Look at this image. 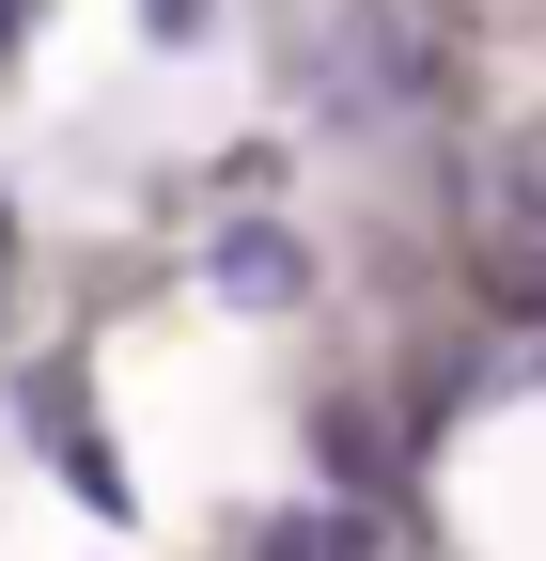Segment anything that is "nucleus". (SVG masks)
<instances>
[{
  "instance_id": "1",
  "label": "nucleus",
  "mask_w": 546,
  "mask_h": 561,
  "mask_svg": "<svg viewBox=\"0 0 546 561\" xmlns=\"http://www.w3.org/2000/svg\"><path fill=\"white\" fill-rule=\"evenodd\" d=\"M453 94V16L437 0H360L344 16V47H328V110H437Z\"/></svg>"
},
{
  "instance_id": "6",
  "label": "nucleus",
  "mask_w": 546,
  "mask_h": 561,
  "mask_svg": "<svg viewBox=\"0 0 546 561\" xmlns=\"http://www.w3.org/2000/svg\"><path fill=\"white\" fill-rule=\"evenodd\" d=\"M0 234H16V203H0Z\"/></svg>"
},
{
  "instance_id": "2",
  "label": "nucleus",
  "mask_w": 546,
  "mask_h": 561,
  "mask_svg": "<svg viewBox=\"0 0 546 561\" xmlns=\"http://www.w3.org/2000/svg\"><path fill=\"white\" fill-rule=\"evenodd\" d=\"M203 297H235V312H297V297H312V250H297L282 219H219V234H203Z\"/></svg>"
},
{
  "instance_id": "4",
  "label": "nucleus",
  "mask_w": 546,
  "mask_h": 561,
  "mask_svg": "<svg viewBox=\"0 0 546 561\" xmlns=\"http://www.w3.org/2000/svg\"><path fill=\"white\" fill-rule=\"evenodd\" d=\"M141 16H157V32H172V47H187V32H203V16H219V0H141Z\"/></svg>"
},
{
  "instance_id": "3",
  "label": "nucleus",
  "mask_w": 546,
  "mask_h": 561,
  "mask_svg": "<svg viewBox=\"0 0 546 561\" xmlns=\"http://www.w3.org/2000/svg\"><path fill=\"white\" fill-rule=\"evenodd\" d=\"M250 561H375V515H265Z\"/></svg>"
},
{
  "instance_id": "5",
  "label": "nucleus",
  "mask_w": 546,
  "mask_h": 561,
  "mask_svg": "<svg viewBox=\"0 0 546 561\" xmlns=\"http://www.w3.org/2000/svg\"><path fill=\"white\" fill-rule=\"evenodd\" d=\"M16 47H32V0H0V62H16Z\"/></svg>"
}]
</instances>
